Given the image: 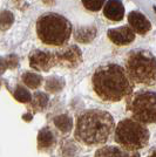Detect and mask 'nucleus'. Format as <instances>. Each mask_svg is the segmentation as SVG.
I'll list each match as a JSON object with an SVG mask.
<instances>
[{
	"mask_svg": "<svg viewBox=\"0 0 156 157\" xmlns=\"http://www.w3.org/2000/svg\"><path fill=\"white\" fill-rule=\"evenodd\" d=\"M92 85L99 98L107 102H119L123 100L134 92L135 87L124 67L116 63L99 67L93 74Z\"/></svg>",
	"mask_w": 156,
	"mask_h": 157,
	"instance_id": "f257e3e1",
	"label": "nucleus"
},
{
	"mask_svg": "<svg viewBox=\"0 0 156 157\" xmlns=\"http://www.w3.org/2000/svg\"><path fill=\"white\" fill-rule=\"evenodd\" d=\"M114 129L115 122L108 111L88 109L78 116L74 136L80 143L95 147L106 143Z\"/></svg>",
	"mask_w": 156,
	"mask_h": 157,
	"instance_id": "f03ea898",
	"label": "nucleus"
},
{
	"mask_svg": "<svg viewBox=\"0 0 156 157\" xmlns=\"http://www.w3.org/2000/svg\"><path fill=\"white\" fill-rule=\"evenodd\" d=\"M37 33L42 44L62 47L71 39L72 24L58 13H46L37 21Z\"/></svg>",
	"mask_w": 156,
	"mask_h": 157,
	"instance_id": "7ed1b4c3",
	"label": "nucleus"
},
{
	"mask_svg": "<svg viewBox=\"0 0 156 157\" xmlns=\"http://www.w3.org/2000/svg\"><path fill=\"white\" fill-rule=\"evenodd\" d=\"M124 69L135 85L156 83V58L149 51L135 49L130 52L124 61Z\"/></svg>",
	"mask_w": 156,
	"mask_h": 157,
	"instance_id": "20e7f679",
	"label": "nucleus"
},
{
	"mask_svg": "<svg viewBox=\"0 0 156 157\" xmlns=\"http://www.w3.org/2000/svg\"><path fill=\"white\" fill-rule=\"evenodd\" d=\"M114 138L120 147L127 150L137 151L143 149L149 142V130L141 122L134 118H124L114 129Z\"/></svg>",
	"mask_w": 156,
	"mask_h": 157,
	"instance_id": "39448f33",
	"label": "nucleus"
},
{
	"mask_svg": "<svg viewBox=\"0 0 156 157\" xmlns=\"http://www.w3.org/2000/svg\"><path fill=\"white\" fill-rule=\"evenodd\" d=\"M126 98L127 111L131 118L143 124L156 123V92L138 90Z\"/></svg>",
	"mask_w": 156,
	"mask_h": 157,
	"instance_id": "423d86ee",
	"label": "nucleus"
},
{
	"mask_svg": "<svg viewBox=\"0 0 156 157\" xmlns=\"http://www.w3.org/2000/svg\"><path fill=\"white\" fill-rule=\"evenodd\" d=\"M54 53H55L57 65H60L66 68H75L82 61L81 51L76 46H62L61 49Z\"/></svg>",
	"mask_w": 156,
	"mask_h": 157,
	"instance_id": "0eeeda50",
	"label": "nucleus"
},
{
	"mask_svg": "<svg viewBox=\"0 0 156 157\" xmlns=\"http://www.w3.org/2000/svg\"><path fill=\"white\" fill-rule=\"evenodd\" d=\"M29 66L37 71L47 72L52 67L57 66L55 53L37 49L31 53V55H29Z\"/></svg>",
	"mask_w": 156,
	"mask_h": 157,
	"instance_id": "6e6552de",
	"label": "nucleus"
},
{
	"mask_svg": "<svg viewBox=\"0 0 156 157\" xmlns=\"http://www.w3.org/2000/svg\"><path fill=\"white\" fill-rule=\"evenodd\" d=\"M107 35L116 46H127L135 40V32L130 26H122L109 29Z\"/></svg>",
	"mask_w": 156,
	"mask_h": 157,
	"instance_id": "1a4fd4ad",
	"label": "nucleus"
},
{
	"mask_svg": "<svg viewBox=\"0 0 156 157\" xmlns=\"http://www.w3.org/2000/svg\"><path fill=\"white\" fill-rule=\"evenodd\" d=\"M128 22L129 26L133 28V31L141 35L148 33L151 28L150 21L138 11H133L128 14Z\"/></svg>",
	"mask_w": 156,
	"mask_h": 157,
	"instance_id": "9d476101",
	"label": "nucleus"
},
{
	"mask_svg": "<svg viewBox=\"0 0 156 157\" xmlns=\"http://www.w3.org/2000/svg\"><path fill=\"white\" fill-rule=\"evenodd\" d=\"M95 157H140V154L137 151L127 150L120 145H106L96 150Z\"/></svg>",
	"mask_w": 156,
	"mask_h": 157,
	"instance_id": "9b49d317",
	"label": "nucleus"
},
{
	"mask_svg": "<svg viewBox=\"0 0 156 157\" xmlns=\"http://www.w3.org/2000/svg\"><path fill=\"white\" fill-rule=\"evenodd\" d=\"M103 15L111 21H120L124 17V7L121 0H108L103 5Z\"/></svg>",
	"mask_w": 156,
	"mask_h": 157,
	"instance_id": "f8f14e48",
	"label": "nucleus"
},
{
	"mask_svg": "<svg viewBox=\"0 0 156 157\" xmlns=\"http://www.w3.org/2000/svg\"><path fill=\"white\" fill-rule=\"evenodd\" d=\"M55 144V135L49 127H45L39 131L38 135V145L39 149H47Z\"/></svg>",
	"mask_w": 156,
	"mask_h": 157,
	"instance_id": "ddd939ff",
	"label": "nucleus"
},
{
	"mask_svg": "<svg viewBox=\"0 0 156 157\" xmlns=\"http://www.w3.org/2000/svg\"><path fill=\"white\" fill-rule=\"evenodd\" d=\"M95 35H96V28L93 26L80 27L74 33L75 40L78 42H81V44H88V42L93 41Z\"/></svg>",
	"mask_w": 156,
	"mask_h": 157,
	"instance_id": "4468645a",
	"label": "nucleus"
},
{
	"mask_svg": "<svg viewBox=\"0 0 156 157\" xmlns=\"http://www.w3.org/2000/svg\"><path fill=\"white\" fill-rule=\"evenodd\" d=\"M54 124L60 131L68 132L73 128V120L68 115H58L54 118Z\"/></svg>",
	"mask_w": 156,
	"mask_h": 157,
	"instance_id": "2eb2a0df",
	"label": "nucleus"
},
{
	"mask_svg": "<svg viewBox=\"0 0 156 157\" xmlns=\"http://www.w3.org/2000/svg\"><path fill=\"white\" fill-rule=\"evenodd\" d=\"M22 81L28 88L37 89L42 83V78L38 74H35V73H25L22 75Z\"/></svg>",
	"mask_w": 156,
	"mask_h": 157,
	"instance_id": "dca6fc26",
	"label": "nucleus"
},
{
	"mask_svg": "<svg viewBox=\"0 0 156 157\" xmlns=\"http://www.w3.org/2000/svg\"><path fill=\"white\" fill-rule=\"evenodd\" d=\"M31 102H32V107L35 110L41 111L44 110L47 107V105H48V96L46 95L45 93H35L34 96H32Z\"/></svg>",
	"mask_w": 156,
	"mask_h": 157,
	"instance_id": "f3484780",
	"label": "nucleus"
},
{
	"mask_svg": "<svg viewBox=\"0 0 156 157\" xmlns=\"http://www.w3.org/2000/svg\"><path fill=\"white\" fill-rule=\"evenodd\" d=\"M14 98H15V100H18L19 102L27 103V102H31L32 95H31V93L28 92L27 88L22 87V86H18L15 88V92H14Z\"/></svg>",
	"mask_w": 156,
	"mask_h": 157,
	"instance_id": "a211bd4d",
	"label": "nucleus"
},
{
	"mask_svg": "<svg viewBox=\"0 0 156 157\" xmlns=\"http://www.w3.org/2000/svg\"><path fill=\"white\" fill-rule=\"evenodd\" d=\"M14 21L13 14L11 13L10 11H2L0 13V28L1 29H8L10 27L12 26Z\"/></svg>",
	"mask_w": 156,
	"mask_h": 157,
	"instance_id": "6ab92c4d",
	"label": "nucleus"
},
{
	"mask_svg": "<svg viewBox=\"0 0 156 157\" xmlns=\"http://www.w3.org/2000/svg\"><path fill=\"white\" fill-rule=\"evenodd\" d=\"M64 87V81L59 78H49L46 81V89L48 92L57 93L61 90Z\"/></svg>",
	"mask_w": 156,
	"mask_h": 157,
	"instance_id": "aec40b11",
	"label": "nucleus"
},
{
	"mask_svg": "<svg viewBox=\"0 0 156 157\" xmlns=\"http://www.w3.org/2000/svg\"><path fill=\"white\" fill-rule=\"evenodd\" d=\"M104 4H106V0H82V5L85 6L86 10L92 12L100 11Z\"/></svg>",
	"mask_w": 156,
	"mask_h": 157,
	"instance_id": "412c9836",
	"label": "nucleus"
},
{
	"mask_svg": "<svg viewBox=\"0 0 156 157\" xmlns=\"http://www.w3.org/2000/svg\"><path fill=\"white\" fill-rule=\"evenodd\" d=\"M7 67H8V66H7L6 59H2V58H0V74H2V73L5 72Z\"/></svg>",
	"mask_w": 156,
	"mask_h": 157,
	"instance_id": "4be33fe9",
	"label": "nucleus"
},
{
	"mask_svg": "<svg viewBox=\"0 0 156 157\" xmlns=\"http://www.w3.org/2000/svg\"><path fill=\"white\" fill-rule=\"evenodd\" d=\"M148 157H156V148L150 151V154L148 155Z\"/></svg>",
	"mask_w": 156,
	"mask_h": 157,
	"instance_id": "5701e85b",
	"label": "nucleus"
},
{
	"mask_svg": "<svg viewBox=\"0 0 156 157\" xmlns=\"http://www.w3.org/2000/svg\"><path fill=\"white\" fill-rule=\"evenodd\" d=\"M154 11H155V13H156V6H154Z\"/></svg>",
	"mask_w": 156,
	"mask_h": 157,
	"instance_id": "b1692460",
	"label": "nucleus"
}]
</instances>
